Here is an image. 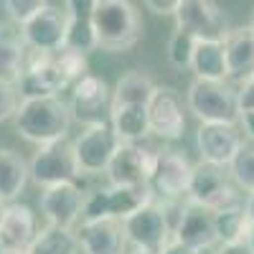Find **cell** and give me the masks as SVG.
Returning <instances> with one entry per match:
<instances>
[{"label":"cell","mask_w":254,"mask_h":254,"mask_svg":"<svg viewBox=\"0 0 254 254\" xmlns=\"http://www.w3.org/2000/svg\"><path fill=\"white\" fill-rule=\"evenodd\" d=\"M13 120H15V130L20 132V137L28 142H36V145H46V142L66 137L69 127L74 122L69 104L59 94L20 99Z\"/></svg>","instance_id":"obj_1"},{"label":"cell","mask_w":254,"mask_h":254,"mask_svg":"<svg viewBox=\"0 0 254 254\" xmlns=\"http://www.w3.org/2000/svg\"><path fill=\"white\" fill-rule=\"evenodd\" d=\"M92 23L97 49L110 54L132 49L142 36V18L130 0H94Z\"/></svg>","instance_id":"obj_2"},{"label":"cell","mask_w":254,"mask_h":254,"mask_svg":"<svg viewBox=\"0 0 254 254\" xmlns=\"http://www.w3.org/2000/svg\"><path fill=\"white\" fill-rule=\"evenodd\" d=\"M186 107L201 122H239V102L237 89L229 87L224 79H201L196 76L188 87Z\"/></svg>","instance_id":"obj_3"},{"label":"cell","mask_w":254,"mask_h":254,"mask_svg":"<svg viewBox=\"0 0 254 254\" xmlns=\"http://www.w3.org/2000/svg\"><path fill=\"white\" fill-rule=\"evenodd\" d=\"M155 196L147 183L137 186H117L110 183L107 188H99L94 193L84 196V208H81V221L89 219H125L140 206L150 203Z\"/></svg>","instance_id":"obj_4"},{"label":"cell","mask_w":254,"mask_h":254,"mask_svg":"<svg viewBox=\"0 0 254 254\" xmlns=\"http://www.w3.org/2000/svg\"><path fill=\"white\" fill-rule=\"evenodd\" d=\"M122 226H125L127 244H132L137 249H147V252L160 254V249L173 239V226H171V221H168L158 198L140 206L130 216H125Z\"/></svg>","instance_id":"obj_5"},{"label":"cell","mask_w":254,"mask_h":254,"mask_svg":"<svg viewBox=\"0 0 254 254\" xmlns=\"http://www.w3.org/2000/svg\"><path fill=\"white\" fill-rule=\"evenodd\" d=\"M31 168V181L38 188H46L54 183H66V181H76L79 173V163L74 155V145L61 137L46 145H38L36 155L28 163Z\"/></svg>","instance_id":"obj_6"},{"label":"cell","mask_w":254,"mask_h":254,"mask_svg":"<svg viewBox=\"0 0 254 254\" xmlns=\"http://www.w3.org/2000/svg\"><path fill=\"white\" fill-rule=\"evenodd\" d=\"M186 193H188V201L203 203L208 208H221L239 201V193L234 183H231L229 165L208 163V160H201L198 165H193Z\"/></svg>","instance_id":"obj_7"},{"label":"cell","mask_w":254,"mask_h":254,"mask_svg":"<svg viewBox=\"0 0 254 254\" xmlns=\"http://www.w3.org/2000/svg\"><path fill=\"white\" fill-rule=\"evenodd\" d=\"M69 76L64 74L61 64L56 59V51L51 54H41L28 49L26 59V69L18 76L15 87L20 92V99H33V97H51L59 94L61 89L69 87Z\"/></svg>","instance_id":"obj_8"},{"label":"cell","mask_w":254,"mask_h":254,"mask_svg":"<svg viewBox=\"0 0 254 254\" xmlns=\"http://www.w3.org/2000/svg\"><path fill=\"white\" fill-rule=\"evenodd\" d=\"M71 120L89 127V125H102L110 122L112 112V92L107 87V81L97 74H84L74 81V94L69 102Z\"/></svg>","instance_id":"obj_9"},{"label":"cell","mask_w":254,"mask_h":254,"mask_svg":"<svg viewBox=\"0 0 254 254\" xmlns=\"http://www.w3.org/2000/svg\"><path fill=\"white\" fill-rule=\"evenodd\" d=\"M190 171H193V165L188 163V158L181 150L158 147L147 186H150L155 198H181L188 190Z\"/></svg>","instance_id":"obj_10"},{"label":"cell","mask_w":254,"mask_h":254,"mask_svg":"<svg viewBox=\"0 0 254 254\" xmlns=\"http://www.w3.org/2000/svg\"><path fill=\"white\" fill-rule=\"evenodd\" d=\"M71 145L79 163V173L97 176V173H104L107 163L112 160L115 150L120 147V137L115 135L110 122H102V125L84 127V132Z\"/></svg>","instance_id":"obj_11"},{"label":"cell","mask_w":254,"mask_h":254,"mask_svg":"<svg viewBox=\"0 0 254 254\" xmlns=\"http://www.w3.org/2000/svg\"><path fill=\"white\" fill-rule=\"evenodd\" d=\"M155 153H158V147L147 145V140L120 142V147L115 150L112 160L107 163V168H104V173H107L110 183H117V186L147 183L150 171H153Z\"/></svg>","instance_id":"obj_12"},{"label":"cell","mask_w":254,"mask_h":254,"mask_svg":"<svg viewBox=\"0 0 254 254\" xmlns=\"http://www.w3.org/2000/svg\"><path fill=\"white\" fill-rule=\"evenodd\" d=\"M173 15L176 26L193 33L198 41H224L229 33L226 13L216 0H183Z\"/></svg>","instance_id":"obj_13"},{"label":"cell","mask_w":254,"mask_h":254,"mask_svg":"<svg viewBox=\"0 0 254 254\" xmlns=\"http://www.w3.org/2000/svg\"><path fill=\"white\" fill-rule=\"evenodd\" d=\"M147 120H150V135L163 140H178L186 132V104L183 97L173 87H158L147 99Z\"/></svg>","instance_id":"obj_14"},{"label":"cell","mask_w":254,"mask_h":254,"mask_svg":"<svg viewBox=\"0 0 254 254\" xmlns=\"http://www.w3.org/2000/svg\"><path fill=\"white\" fill-rule=\"evenodd\" d=\"M66 20H69L66 10L46 3L18 28H20V36H23L26 46L31 51L51 54V51H59L64 46V41H66Z\"/></svg>","instance_id":"obj_15"},{"label":"cell","mask_w":254,"mask_h":254,"mask_svg":"<svg viewBox=\"0 0 254 254\" xmlns=\"http://www.w3.org/2000/svg\"><path fill=\"white\" fill-rule=\"evenodd\" d=\"M41 214L49 224L56 226H74L81 219L84 208V190L76 186V181L54 183L46 186L41 193Z\"/></svg>","instance_id":"obj_16"},{"label":"cell","mask_w":254,"mask_h":254,"mask_svg":"<svg viewBox=\"0 0 254 254\" xmlns=\"http://www.w3.org/2000/svg\"><path fill=\"white\" fill-rule=\"evenodd\" d=\"M242 145H244L242 132L231 122H201L196 132V147L201 153V160L208 163L229 165Z\"/></svg>","instance_id":"obj_17"},{"label":"cell","mask_w":254,"mask_h":254,"mask_svg":"<svg viewBox=\"0 0 254 254\" xmlns=\"http://www.w3.org/2000/svg\"><path fill=\"white\" fill-rule=\"evenodd\" d=\"M173 239L193 247L198 252L216 247L219 239H216V226H214V208L196 203V201L183 203V214L173 229Z\"/></svg>","instance_id":"obj_18"},{"label":"cell","mask_w":254,"mask_h":254,"mask_svg":"<svg viewBox=\"0 0 254 254\" xmlns=\"http://www.w3.org/2000/svg\"><path fill=\"white\" fill-rule=\"evenodd\" d=\"M79 244L84 254H125L127 237L120 219H89L79 226Z\"/></svg>","instance_id":"obj_19"},{"label":"cell","mask_w":254,"mask_h":254,"mask_svg":"<svg viewBox=\"0 0 254 254\" xmlns=\"http://www.w3.org/2000/svg\"><path fill=\"white\" fill-rule=\"evenodd\" d=\"M36 214L26 203H3V219H0V249L28 252L36 237Z\"/></svg>","instance_id":"obj_20"},{"label":"cell","mask_w":254,"mask_h":254,"mask_svg":"<svg viewBox=\"0 0 254 254\" xmlns=\"http://www.w3.org/2000/svg\"><path fill=\"white\" fill-rule=\"evenodd\" d=\"M224 54H226V79L247 81L254 76V33L249 26L229 28L224 36Z\"/></svg>","instance_id":"obj_21"},{"label":"cell","mask_w":254,"mask_h":254,"mask_svg":"<svg viewBox=\"0 0 254 254\" xmlns=\"http://www.w3.org/2000/svg\"><path fill=\"white\" fill-rule=\"evenodd\" d=\"M66 41L64 46L74 51L89 54L97 49V36H94V23H92V10L94 0H66Z\"/></svg>","instance_id":"obj_22"},{"label":"cell","mask_w":254,"mask_h":254,"mask_svg":"<svg viewBox=\"0 0 254 254\" xmlns=\"http://www.w3.org/2000/svg\"><path fill=\"white\" fill-rule=\"evenodd\" d=\"M110 125L120 142H140L150 135L147 104H112Z\"/></svg>","instance_id":"obj_23"},{"label":"cell","mask_w":254,"mask_h":254,"mask_svg":"<svg viewBox=\"0 0 254 254\" xmlns=\"http://www.w3.org/2000/svg\"><path fill=\"white\" fill-rule=\"evenodd\" d=\"M28 46L20 28H13L10 23H0V79L18 81V76L26 69Z\"/></svg>","instance_id":"obj_24"},{"label":"cell","mask_w":254,"mask_h":254,"mask_svg":"<svg viewBox=\"0 0 254 254\" xmlns=\"http://www.w3.org/2000/svg\"><path fill=\"white\" fill-rule=\"evenodd\" d=\"M28 181H31V168L26 158L15 150L0 147V201L3 203L15 201L26 190Z\"/></svg>","instance_id":"obj_25"},{"label":"cell","mask_w":254,"mask_h":254,"mask_svg":"<svg viewBox=\"0 0 254 254\" xmlns=\"http://www.w3.org/2000/svg\"><path fill=\"white\" fill-rule=\"evenodd\" d=\"M79 234L74 226H56L49 224L46 229H38L26 254H79Z\"/></svg>","instance_id":"obj_26"},{"label":"cell","mask_w":254,"mask_h":254,"mask_svg":"<svg viewBox=\"0 0 254 254\" xmlns=\"http://www.w3.org/2000/svg\"><path fill=\"white\" fill-rule=\"evenodd\" d=\"M214 226H216V239L219 244L229 242H242L247 239V231L252 226V219L242 201L229 203L221 208H214Z\"/></svg>","instance_id":"obj_27"},{"label":"cell","mask_w":254,"mask_h":254,"mask_svg":"<svg viewBox=\"0 0 254 254\" xmlns=\"http://www.w3.org/2000/svg\"><path fill=\"white\" fill-rule=\"evenodd\" d=\"M190 69L201 79H226L224 41H196Z\"/></svg>","instance_id":"obj_28"},{"label":"cell","mask_w":254,"mask_h":254,"mask_svg":"<svg viewBox=\"0 0 254 254\" xmlns=\"http://www.w3.org/2000/svg\"><path fill=\"white\" fill-rule=\"evenodd\" d=\"M155 89V81L142 71H127L112 92V104H147Z\"/></svg>","instance_id":"obj_29"},{"label":"cell","mask_w":254,"mask_h":254,"mask_svg":"<svg viewBox=\"0 0 254 254\" xmlns=\"http://www.w3.org/2000/svg\"><path fill=\"white\" fill-rule=\"evenodd\" d=\"M196 36L188 33L186 28H178L171 33L168 38V46H165V56H168V64L178 71H186L190 69V61H193V49H196Z\"/></svg>","instance_id":"obj_30"},{"label":"cell","mask_w":254,"mask_h":254,"mask_svg":"<svg viewBox=\"0 0 254 254\" xmlns=\"http://www.w3.org/2000/svg\"><path fill=\"white\" fill-rule=\"evenodd\" d=\"M229 173L242 190L252 193L254 190V145H242L239 153L234 155V160L229 163Z\"/></svg>","instance_id":"obj_31"},{"label":"cell","mask_w":254,"mask_h":254,"mask_svg":"<svg viewBox=\"0 0 254 254\" xmlns=\"http://www.w3.org/2000/svg\"><path fill=\"white\" fill-rule=\"evenodd\" d=\"M44 5H46V0H3V8H5L8 18L13 20L15 26L26 23V20L33 13H38Z\"/></svg>","instance_id":"obj_32"},{"label":"cell","mask_w":254,"mask_h":254,"mask_svg":"<svg viewBox=\"0 0 254 254\" xmlns=\"http://www.w3.org/2000/svg\"><path fill=\"white\" fill-rule=\"evenodd\" d=\"M18 104H20V92L15 87V81L0 79V122L13 120Z\"/></svg>","instance_id":"obj_33"},{"label":"cell","mask_w":254,"mask_h":254,"mask_svg":"<svg viewBox=\"0 0 254 254\" xmlns=\"http://www.w3.org/2000/svg\"><path fill=\"white\" fill-rule=\"evenodd\" d=\"M237 102H239V112L254 110V76H249L247 81L239 84V89H237Z\"/></svg>","instance_id":"obj_34"},{"label":"cell","mask_w":254,"mask_h":254,"mask_svg":"<svg viewBox=\"0 0 254 254\" xmlns=\"http://www.w3.org/2000/svg\"><path fill=\"white\" fill-rule=\"evenodd\" d=\"M181 3H183V0H145L147 10H153L158 15H173Z\"/></svg>","instance_id":"obj_35"},{"label":"cell","mask_w":254,"mask_h":254,"mask_svg":"<svg viewBox=\"0 0 254 254\" xmlns=\"http://www.w3.org/2000/svg\"><path fill=\"white\" fill-rule=\"evenodd\" d=\"M216 254H254L252 247L242 239V242H229V244H219Z\"/></svg>","instance_id":"obj_36"},{"label":"cell","mask_w":254,"mask_h":254,"mask_svg":"<svg viewBox=\"0 0 254 254\" xmlns=\"http://www.w3.org/2000/svg\"><path fill=\"white\" fill-rule=\"evenodd\" d=\"M160 254H201V252L193 249V247H188V244H183V242H178V239H171L160 249Z\"/></svg>","instance_id":"obj_37"},{"label":"cell","mask_w":254,"mask_h":254,"mask_svg":"<svg viewBox=\"0 0 254 254\" xmlns=\"http://www.w3.org/2000/svg\"><path fill=\"white\" fill-rule=\"evenodd\" d=\"M239 125H242V130L244 135L254 142V110H247V112H239Z\"/></svg>","instance_id":"obj_38"},{"label":"cell","mask_w":254,"mask_h":254,"mask_svg":"<svg viewBox=\"0 0 254 254\" xmlns=\"http://www.w3.org/2000/svg\"><path fill=\"white\" fill-rule=\"evenodd\" d=\"M244 208H247V214H249V219L254 221V190H252V193H249V198H247Z\"/></svg>","instance_id":"obj_39"},{"label":"cell","mask_w":254,"mask_h":254,"mask_svg":"<svg viewBox=\"0 0 254 254\" xmlns=\"http://www.w3.org/2000/svg\"><path fill=\"white\" fill-rule=\"evenodd\" d=\"M249 247H252V252H254V221H252V226H249V231H247V239H244Z\"/></svg>","instance_id":"obj_40"},{"label":"cell","mask_w":254,"mask_h":254,"mask_svg":"<svg viewBox=\"0 0 254 254\" xmlns=\"http://www.w3.org/2000/svg\"><path fill=\"white\" fill-rule=\"evenodd\" d=\"M130 254H158V252H147V249H137V247H135Z\"/></svg>","instance_id":"obj_41"},{"label":"cell","mask_w":254,"mask_h":254,"mask_svg":"<svg viewBox=\"0 0 254 254\" xmlns=\"http://www.w3.org/2000/svg\"><path fill=\"white\" fill-rule=\"evenodd\" d=\"M0 254H26V252H15V249H0Z\"/></svg>","instance_id":"obj_42"},{"label":"cell","mask_w":254,"mask_h":254,"mask_svg":"<svg viewBox=\"0 0 254 254\" xmlns=\"http://www.w3.org/2000/svg\"><path fill=\"white\" fill-rule=\"evenodd\" d=\"M249 28H252V33H254V13H252V20H249Z\"/></svg>","instance_id":"obj_43"},{"label":"cell","mask_w":254,"mask_h":254,"mask_svg":"<svg viewBox=\"0 0 254 254\" xmlns=\"http://www.w3.org/2000/svg\"><path fill=\"white\" fill-rule=\"evenodd\" d=\"M0 219H3V201H0Z\"/></svg>","instance_id":"obj_44"}]
</instances>
